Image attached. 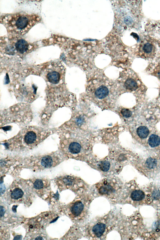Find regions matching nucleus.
<instances>
[{"instance_id":"0eeeda50","label":"nucleus","mask_w":160,"mask_h":240,"mask_svg":"<svg viewBox=\"0 0 160 240\" xmlns=\"http://www.w3.org/2000/svg\"><path fill=\"white\" fill-rule=\"evenodd\" d=\"M56 181L64 189L70 190L77 194L89 190L88 185L83 181L72 176H61L56 178Z\"/></svg>"},{"instance_id":"a211bd4d","label":"nucleus","mask_w":160,"mask_h":240,"mask_svg":"<svg viewBox=\"0 0 160 240\" xmlns=\"http://www.w3.org/2000/svg\"><path fill=\"white\" fill-rule=\"evenodd\" d=\"M45 180L42 179H37L35 180L33 183L34 188L37 190H40L43 189L44 186V182Z\"/></svg>"},{"instance_id":"423d86ee","label":"nucleus","mask_w":160,"mask_h":240,"mask_svg":"<svg viewBox=\"0 0 160 240\" xmlns=\"http://www.w3.org/2000/svg\"><path fill=\"white\" fill-rule=\"evenodd\" d=\"M23 165L36 170L55 167L62 161V154L59 150L42 155L32 156L19 160Z\"/></svg>"},{"instance_id":"aec40b11","label":"nucleus","mask_w":160,"mask_h":240,"mask_svg":"<svg viewBox=\"0 0 160 240\" xmlns=\"http://www.w3.org/2000/svg\"><path fill=\"white\" fill-rule=\"evenodd\" d=\"M125 22L128 25H130L133 22V19L130 16H127L125 19Z\"/></svg>"},{"instance_id":"4468645a","label":"nucleus","mask_w":160,"mask_h":240,"mask_svg":"<svg viewBox=\"0 0 160 240\" xmlns=\"http://www.w3.org/2000/svg\"><path fill=\"white\" fill-rule=\"evenodd\" d=\"M148 143L151 147H157L160 144V137L157 135L153 134L149 138Z\"/></svg>"},{"instance_id":"9d476101","label":"nucleus","mask_w":160,"mask_h":240,"mask_svg":"<svg viewBox=\"0 0 160 240\" xmlns=\"http://www.w3.org/2000/svg\"><path fill=\"white\" fill-rule=\"evenodd\" d=\"M108 89L105 86L102 85L98 88L96 91L95 94L98 99H104L109 93Z\"/></svg>"},{"instance_id":"b1692460","label":"nucleus","mask_w":160,"mask_h":240,"mask_svg":"<svg viewBox=\"0 0 160 240\" xmlns=\"http://www.w3.org/2000/svg\"><path fill=\"white\" fill-rule=\"evenodd\" d=\"M158 77L160 80V70H159L158 73Z\"/></svg>"},{"instance_id":"dca6fc26","label":"nucleus","mask_w":160,"mask_h":240,"mask_svg":"<svg viewBox=\"0 0 160 240\" xmlns=\"http://www.w3.org/2000/svg\"><path fill=\"white\" fill-rule=\"evenodd\" d=\"M143 51L146 55H150L152 53L154 50V47L153 44L150 43H145L143 46Z\"/></svg>"},{"instance_id":"6e6552de","label":"nucleus","mask_w":160,"mask_h":240,"mask_svg":"<svg viewBox=\"0 0 160 240\" xmlns=\"http://www.w3.org/2000/svg\"><path fill=\"white\" fill-rule=\"evenodd\" d=\"M46 71V77L49 82L57 84L60 82L63 72L62 65L58 63H53L49 66Z\"/></svg>"},{"instance_id":"412c9836","label":"nucleus","mask_w":160,"mask_h":240,"mask_svg":"<svg viewBox=\"0 0 160 240\" xmlns=\"http://www.w3.org/2000/svg\"><path fill=\"white\" fill-rule=\"evenodd\" d=\"M5 209L3 207L1 206V217L3 216L5 214Z\"/></svg>"},{"instance_id":"f257e3e1","label":"nucleus","mask_w":160,"mask_h":240,"mask_svg":"<svg viewBox=\"0 0 160 240\" xmlns=\"http://www.w3.org/2000/svg\"><path fill=\"white\" fill-rule=\"evenodd\" d=\"M54 133L52 130L37 126H26L13 137L3 141L1 144L8 151H26L37 147Z\"/></svg>"},{"instance_id":"4be33fe9","label":"nucleus","mask_w":160,"mask_h":240,"mask_svg":"<svg viewBox=\"0 0 160 240\" xmlns=\"http://www.w3.org/2000/svg\"><path fill=\"white\" fill-rule=\"evenodd\" d=\"M83 120H81V119H78L76 120V123L77 124H78V125L80 124H81L82 123H83Z\"/></svg>"},{"instance_id":"20e7f679","label":"nucleus","mask_w":160,"mask_h":240,"mask_svg":"<svg viewBox=\"0 0 160 240\" xmlns=\"http://www.w3.org/2000/svg\"><path fill=\"white\" fill-rule=\"evenodd\" d=\"M78 194L69 207V215L78 225L83 224L87 220L90 204L93 199L91 191Z\"/></svg>"},{"instance_id":"1a4fd4ad","label":"nucleus","mask_w":160,"mask_h":240,"mask_svg":"<svg viewBox=\"0 0 160 240\" xmlns=\"http://www.w3.org/2000/svg\"><path fill=\"white\" fill-rule=\"evenodd\" d=\"M13 41V50L18 54L24 55L30 50V45L26 40L19 37H15Z\"/></svg>"},{"instance_id":"ddd939ff","label":"nucleus","mask_w":160,"mask_h":240,"mask_svg":"<svg viewBox=\"0 0 160 240\" xmlns=\"http://www.w3.org/2000/svg\"><path fill=\"white\" fill-rule=\"evenodd\" d=\"M98 167L101 171L104 173H107L110 171L111 167L110 163L107 161H103L99 163L98 164Z\"/></svg>"},{"instance_id":"f8f14e48","label":"nucleus","mask_w":160,"mask_h":240,"mask_svg":"<svg viewBox=\"0 0 160 240\" xmlns=\"http://www.w3.org/2000/svg\"><path fill=\"white\" fill-rule=\"evenodd\" d=\"M138 136L142 139H144L148 136L150 133L149 130L145 126H140L137 129Z\"/></svg>"},{"instance_id":"f03ea898","label":"nucleus","mask_w":160,"mask_h":240,"mask_svg":"<svg viewBox=\"0 0 160 240\" xmlns=\"http://www.w3.org/2000/svg\"><path fill=\"white\" fill-rule=\"evenodd\" d=\"M41 20L38 15L20 12L6 15L1 21L9 33L19 37L27 33Z\"/></svg>"},{"instance_id":"2eb2a0df","label":"nucleus","mask_w":160,"mask_h":240,"mask_svg":"<svg viewBox=\"0 0 160 240\" xmlns=\"http://www.w3.org/2000/svg\"><path fill=\"white\" fill-rule=\"evenodd\" d=\"M24 194L23 190L19 188H15L12 191L10 196L11 198L15 200H18L21 198Z\"/></svg>"},{"instance_id":"6ab92c4d","label":"nucleus","mask_w":160,"mask_h":240,"mask_svg":"<svg viewBox=\"0 0 160 240\" xmlns=\"http://www.w3.org/2000/svg\"><path fill=\"white\" fill-rule=\"evenodd\" d=\"M121 112L123 116L126 118H129L132 115V112L128 109H123Z\"/></svg>"},{"instance_id":"9b49d317","label":"nucleus","mask_w":160,"mask_h":240,"mask_svg":"<svg viewBox=\"0 0 160 240\" xmlns=\"http://www.w3.org/2000/svg\"><path fill=\"white\" fill-rule=\"evenodd\" d=\"M124 86L128 90L134 91L138 88V85L136 81L132 79H127L124 84Z\"/></svg>"},{"instance_id":"f3484780","label":"nucleus","mask_w":160,"mask_h":240,"mask_svg":"<svg viewBox=\"0 0 160 240\" xmlns=\"http://www.w3.org/2000/svg\"><path fill=\"white\" fill-rule=\"evenodd\" d=\"M157 161L155 158H148L146 163L145 165L147 168L149 169H154L157 165Z\"/></svg>"},{"instance_id":"5701e85b","label":"nucleus","mask_w":160,"mask_h":240,"mask_svg":"<svg viewBox=\"0 0 160 240\" xmlns=\"http://www.w3.org/2000/svg\"><path fill=\"white\" fill-rule=\"evenodd\" d=\"M35 239L42 240L43 239L42 237H37L36 238H35Z\"/></svg>"},{"instance_id":"7ed1b4c3","label":"nucleus","mask_w":160,"mask_h":240,"mask_svg":"<svg viewBox=\"0 0 160 240\" xmlns=\"http://www.w3.org/2000/svg\"><path fill=\"white\" fill-rule=\"evenodd\" d=\"M118 221L117 215L113 212L96 217L86 225L84 234L89 239H105L108 234L116 227Z\"/></svg>"},{"instance_id":"39448f33","label":"nucleus","mask_w":160,"mask_h":240,"mask_svg":"<svg viewBox=\"0 0 160 240\" xmlns=\"http://www.w3.org/2000/svg\"><path fill=\"white\" fill-rule=\"evenodd\" d=\"M116 180L105 179L94 185L90 191L93 196L103 197L112 203H118L124 187L120 182Z\"/></svg>"}]
</instances>
